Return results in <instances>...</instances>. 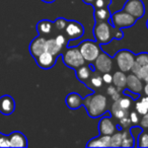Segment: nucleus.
<instances>
[{
  "instance_id": "obj_8",
  "label": "nucleus",
  "mask_w": 148,
  "mask_h": 148,
  "mask_svg": "<svg viewBox=\"0 0 148 148\" xmlns=\"http://www.w3.org/2000/svg\"><path fill=\"white\" fill-rule=\"evenodd\" d=\"M123 10L131 14L135 18H142L145 14V5L142 0H127Z\"/></svg>"
},
{
  "instance_id": "obj_26",
  "label": "nucleus",
  "mask_w": 148,
  "mask_h": 148,
  "mask_svg": "<svg viewBox=\"0 0 148 148\" xmlns=\"http://www.w3.org/2000/svg\"><path fill=\"white\" fill-rule=\"evenodd\" d=\"M122 140H123L122 130L117 129L115 133H113L111 135V143H110V147H121Z\"/></svg>"
},
{
  "instance_id": "obj_22",
  "label": "nucleus",
  "mask_w": 148,
  "mask_h": 148,
  "mask_svg": "<svg viewBox=\"0 0 148 148\" xmlns=\"http://www.w3.org/2000/svg\"><path fill=\"white\" fill-rule=\"evenodd\" d=\"M46 51L58 57L59 55H61L63 49L57 44V42L55 41V38H52V39L46 40Z\"/></svg>"
},
{
  "instance_id": "obj_27",
  "label": "nucleus",
  "mask_w": 148,
  "mask_h": 148,
  "mask_svg": "<svg viewBox=\"0 0 148 148\" xmlns=\"http://www.w3.org/2000/svg\"><path fill=\"white\" fill-rule=\"evenodd\" d=\"M137 143L136 147H142V148H148V133L147 132L142 131L137 137Z\"/></svg>"
},
{
  "instance_id": "obj_19",
  "label": "nucleus",
  "mask_w": 148,
  "mask_h": 148,
  "mask_svg": "<svg viewBox=\"0 0 148 148\" xmlns=\"http://www.w3.org/2000/svg\"><path fill=\"white\" fill-rule=\"evenodd\" d=\"M126 82H127V75L125 72L120 70L113 74V84L117 87L119 91H122L123 88H125Z\"/></svg>"
},
{
  "instance_id": "obj_36",
  "label": "nucleus",
  "mask_w": 148,
  "mask_h": 148,
  "mask_svg": "<svg viewBox=\"0 0 148 148\" xmlns=\"http://www.w3.org/2000/svg\"><path fill=\"white\" fill-rule=\"evenodd\" d=\"M0 147H10L8 135L1 134V136H0Z\"/></svg>"
},
{
  "instance_id": "obj_46",
  "label": "nucleus",
  "mask_w": 148,
  "mask_h": 148,
  "mask_svg": "<svg viewBox=\"0 0 148 148\" xmlns=\"http://www.w3.org/2000/svg\"><path fill=\"white\" fill-rule=\"evenodd\" d=\"M1 134H2V133H0V136H1Z\"/></svg>"
},
{
  "instance_id": "obj_28",
  "label": "nucleus",
  "mask_w": 148,
  "mask_h": 148,
  "mask_svg": "<svg viewBox=\"0 0 148 148\" xmlns=\"http://www.w3.org/2000/svg\"><path fill=\"white\" fill-rule=\"evenodd\" d=\"M125 95V97H121L119 99H117L118 103H119V106L123 110L129 111L132 106V101H133V99H132V97H129V95Z\"/></svg>"
},
{
  "instance_id": "obj_42",
  "label": "nucleus",
  "mask_w": 148,
  "mask_h": 148,
  "mask_svg": "<svg viewBox=\"0 0 148 148\" xmlns=\"http://www.w3.org/2000/svg\"><path fill=\"white\" fill-rule=\"evenodd\" d=\"M82 1L85 4H88V5H93V3L95 2V0H82Z\"/></svg>"
},
{
  "instance_id": "obj_4",
  "label": "nucleus",
  "mask_w": 148,
  "mask_h": 148,
  "mask_svg": "<svg viewBox=\"0 0 148 148\" xmlns=\"http://www.w3.org/2000/svg\"><path fill=\"white\" fill-rule=\"evenodd\" d=\"M78 49L82 57L84 58L85 62L87 63H93L99 53L103 51L101 45L97 41H92V40H85L81 42L78 46Z\"/></svg>"
},
{
  "instance_id": "obj_23",
  "label": "nucleus",
  "mask_w": 148,
  "mask_h": 148,
  "mask_svg": "<svg viewBox=\"0 0 148 148\" xmlns=\"http://www.w3.org/2000/svg\"><path fill=\"white\" fill-rule=\"evenodd\" d=\"M88 83H90V85L88 86V88L90 87L91 91H93V88H99L103 83V77H101V73L97 72V70H95V71L92 72V74H91L90 78H89Z\"/></svg>"
},
{
  "instance_id": "obj_13",
  "label": "nucleus",
  "mask_w": 148,
  "mask_h": 148,
  "mask_svg": "<svg viewBox=\"0 0 148 148\" xmlns=\"http://www.w3.org/2000/svg\"><path fill=\"white\" fill-rule=\"evenodd\" d=\"M15 110V101L9 95H4L0 97V113L4 116H9Z\"/></svg>"
},
{
  "instance_id": "obj_31",
  "label": "nucleus",
  "mask_w": 148,
  "mask_h": 148,
  "mask_svg": "<svg viewBox=\"0 0 148 148\" xmlns=\"http://www.w3.org/2000/svg\"><path fill=\"white\" fill-rule=\"evenodd\" d=\"M143 82L148 83V65H144L142 67H140V69L138 70L137 74H136Z\"/></svg>"
},
{
  "instance_id": "obj_38",
  "label": "nucleus",
  "mask_w": 148,
  "mask_h": 148,
  "mask_svg": "<svg viewBox=\"0 0 148 148\" xmlns=\"http://www.w3.org/2000/svg\"><path fill=\"white\" fill-rule=\"evenodd\" d=\"M140 127H142L143 129H148V113L144 114L142 116V118L140 119Z\"/></svg>"
},
{
  "instance_id": "obj_25",
  "label": "nucleus",
  "mask_w": 148,
  "mask_h": 148,
  "mask_svg": "<svg viewBox=\"0 0 148 148\" xmlns=\"http://www.w3.org/2000/svg\"><path fill=\"white\" fill-rule=\"evenodd\" d=\"M122 135H123V140H122L121 147H136L135 139L130 133V131L126 129L122 130Z\"/></svg>"
},
{
  "instance_id": "obj_33",
  "label": "nucleus",
  "mask_w": 148,
  "mask_h": 148,
  "mask_svg": "<svg viewBox=\"0 0 148 148\" xmlns=\"http://www.w3.org/2000/svg\"><path fill=\"white\" fill-rule=\"evenodd\" d=\"M55 41L57 42V44L62 48V49H65L66 47L68 46V39L67 37L65 36V34H59L55 37Z\"/></svg>"
},
{
  "instance_id": "obj_39",
  "label": "nucleus",
  "mask_w": 148,
  "mask_h": 148,
  "mask_svg": "<svg viewBox=\"0 0 148 148\" xmlns=\"http://www.w3.org/2000/svg\"><path fill=\"white\" fill-rule=\"evenodd\" d=\"M101 77H103V83H107V84H111V83H113V75H112L110 72H108V73H103V75H101Z\"/></svg>"
},
{
  "instance_id": "obj_2",
  "label": "nucleus",
  "mask_w": 148,
  "mask_h": 148,
  "mask_svg": "<svg viewBox=\"0 0 148 148\" xmlns=\"http://www.w3.org/2000/svg\"><path fill=\"white\" fill-rule=\"evenodd\" d=\"M83 106L86 109V112L90 118H99L108 113L109 108H108V99L106 95L101 93H95L87 95L84 97Z\"/></svg>"
},
{
  "instance_id": "obj_1",
  "label": "nucleus",
  "mask_w": 148,
  "mask_h": 148,
  "mask_svg": "<svg viewBox=\"0 0 148 148\" xmlns=\"http://www.w3.org/2000/svg\"><path fill=\"white\" fill-rule=\"evenodd\" d=\"M95 39L99 45L110 44L114 39L122 40L124 38V33L122 29L113 27L110 21H97L93 27Z\"/></svg>"
},
{
  "instance_id": "obj_14",
  "label": "nucleus",
  "mask_w": 148,
  "mask_h": 148,
  "mask_svg": "<svg viewBox=\"0 0 148 148\" xmlns=\"http://www.w3.org/2000/svg\"><path fill=\"white\" fill-rule=\"evenodd\" d=\"M128 90L132 91V92L139 93L143 89V81L136 75V74H129L127 75V82H126V87Z\"/></svg>"
},
{
  "instance_id": "obj_7",
  "label": "nucleus",
  "mask_w": 148,
  "mask_h": 148,
  "mask_svg": "<svg viewBox=\"0 0 148 148\" xmlns=\"http://www.w3.org/2000/svg\"><path fill=\"white\" fill-rule=\"evenodd\" d=\"M85 31L82 23L76 21H68V23L64 29V34L67 37L68 42H71L73 40H78L84 35ZM68 43V44H69Z\"/></svg>"
},
{
  "instance_id": "obj_6",
  "label": "nucleus",
  "mask_w": 148,
  "mask_h": 148,
  "mask_svg": "<svg viewBox=\"0 0 148 148\" xmlns=\"http://www.w3.org/2000/svg\"><path fill=\"white\" fill-rule=\"evenodd\" d=\"M114 59L119 69L126 73L131 71L132 66L135 62V54H133L128 49H122L118 53H116Z\"/></svg>"
},
{
  "instance_id": "obj_11",
  "label": "nucleus",
  "mask_w": 148,
  "mask_h": 148,
  "mask_svg": "<svg viewBox=\"0 0 148 148\" xmlns=\"http://www.w3.org/2000/svg\"><path fill=\"white\" fill-rule=\"evenodd\" d=\"M36 63L40 68L44 70L51 69L55 66L56 62H57V57L54 55H52L51 53L45 51L44 53H42L39 57L36 58Z\"/></svg>"
},
{
  "instance_id": "obj_21",
  "label": "nucleus",
  "mask_w": 148,
  "mask_h": 148,
  "mask_svg": "<svg viewBox=\"0 0 148 148\" xmlns=\"http://www.w3.org/2000/svg\"><path fill=\"white\" fill-rule=\"evenodd\" d=\"M135 110L140 116H143L144 114L148 113V97L147 95H144L143 97L139 95V97L136 99Z\"/></svg>"
},
{
  "instance_id": "obj_29",
  "label": "nucleus",
  "mask_w": 148,
  "mask_h": 148,
  "mask_svg": "<svg viewBox=\"0 0 148 148\" xmlns=\"http://www.w3.org/2000/svg\"><path fill=\"white\" fill-rule=\"evenodd\" d=\"M54 23V29H56L57 31L64 32L66 25L68 23V19L64 18V17H58L55 21H53Z\"/></svg>"
},
{
  "instance_id": "obj_20",
  "label": "nucleus",
  "mask_w": 148,
  "mask_h": 148,
  "mask_svg": "<svg viewBox=\"0 0 148 148\" xmlns=\"http://www.w3.org/2000/svg\"><path fill=\"white\" fill-rule=\"evenodd\" d=\"M111 10L110 7H101V8H97L93 11V17H95V23L97 21H109L111 18Z\"/></svg>"
},
{
  "instance_id": "obj_37",
  "label": "nucleus",
  "mask_w": 148,
  "mask_h": 148,
  "mask_svg": "<svg viewBox=\"0 0 148 148\" xmlns=\"http://www.w3.org/2000/svg\"><path fill=\"white\" fill-rule=\"evenodd\" d=\"M129 118H130V120H131V122H132V124H133V125H137V124H139L140 115L136 111L131 112V113L129 114Z\"/></svg>"
},
{
  "instance_id": "obj_45",
  "label": "nucleus",
  "mask_w": 148,
  "mask_h": 148,
  "mask_svg": "<svg viewBox=\"0 0 148 148\" xmlns=\"http://www.w3.org/2000/svg\"><path fill=\"white\" fill-rule=\"evenodd\" d=\"M146 27H147V29H148V19H147V21H146Z\"/></svg>"
},
{
  "instance_id": "obj_35",
  "label": "nucleus",
  "mask_w": 148,
  "mask_h": 148,
  "mask_svg": "<svg viewBox=\"0 0 148 148\" xmlns=\"http://www.w3.org/2000/svg\"><path fill=\"white\" fill-rule=\"evenodd\" d=\"M143 131V128L140 127V126H133V127L130 128V133L132 134V136L134 137L135 141L137 140V137L141 132Z\"/></svg>"
},
{
  "instance_id": "obj_12",
  "label": "nucleus",
  "mask_w": 148,
  "mask_h": 148,
  "mask_svg": "<svg viewBox=\"0 0 148 148\" xmlns=\"http://www.w3.org/2000/svg\"><path fill=\"white\" fill-rule=\"evenodd\" d=\"M97 128L101 135H112L117 130V125L111 119V116H105L99 120Z\"/></svg>"
},
{
  "instance_id": "obj_41",
  "label": "nucleus",
  "mask_w": 148,
  "mask_h": 148,
  "mask_svg": "<svg viewBox=\"0 0 148 148\" xmlns=\"http://www.w3.org/2000/svg\"><path fill=\"white\" fill-rule=\"evenodd\" d=\"M121 95H122V91L117 90L113 95H111V97H112V99H113L114 101H117V99H119L120 97H121Z\"/></svg>"
},
{
  "instance_id": "obj_10",
  "label": "nucleus",
  "mask_w": 148,
  "mask_h": 148,
  "mask_svg": "<svg viewBox=\"0 0 148 148\" xmlns=\"http://www.w3.org/2000/svg\"><path fill=\"white\" fill-rule=\"evenodd\" d=\"M46 38L44 36H38L31 42L29 47V51L34 59L39 57L42 53L46 51Z\"/></svg>"
},
{
  "instance_id": "obj_40",
  "label": "nucleus",
  "mask_w": 148,
  "mask_h": 148,
  "mask_svg": "<svg viewBox=\"0 0 148 148\" xmlns=\"http://www.w3.org/2000/svg\"><path fill=\"white\" fill-rule=\"evenodd\" d=\"M118 90V88L115 86V85H112V83L111 84H109V87H108V89H107V92H108V95H113L114 93L116 92V91Z\"/></svg>"
},
{
  "instance_id": "obj_5",
  "label": "nucleus",
  "mask_w": 148,
  "mask_h": 148,
  "mask_svg": "<svg viewBox=\"0 0 148 148\" xmlns=\"http://www.w3.org/2000/svg\"><path fill=\"white\" fill-rule=\"evenodd\" d=\"M137 21V18H135L131 14H129L128 12H126V11H124L122 9L120 11L112 13L111 18H110L109 21L113 25V27L123 29L133 27Z\"/></svg>"
},
{
  "instance_id": "obj_30",
  "label": "nucleus",
  "mask_w": 148,
  "mask_h": 148,
  "mask_svg": "<svg viewBox=\"0 0 148 148\" xmlns=\"http://www.w3.org/2000/svg\"><path fill=\"white\" fill-rule=\"evenodd\" d=\"M135 62L140 66L148 65V53H139L137 55H135Z\"/></svg>"
},
{
  "instance_id": "obj_32",
  "label": "nucleus",
  "mask_w": 148,
  "mask_h": 148,
  "mask_svg": "<svg viewBox=\"0 0 148 148\" xmlns=\"http://www.w3.org/2000/svg\"><path fill=\"white\" fill-rule=\"evenodd\" d=\"M86 146L87 147H105L101 135H99L97 137H95L89 140V141L87 142Z\"/></svg>"
},
{
  "instance_id": "obj_24",
  "label": "nucleus",
  "mask_w": 148,
  "mask_h": 148,
  "mask_svg": "<svg viewBox=\"0 0 148 148\" xmlns=\"http://www.w3.org/2000/svg\"><path fill=\"white\" fill-rule=\"evenodd\" d=\"M111 115L114 116L116 119L120 120L122 118L126 117V116H129V112L122 109L119 106V103H118V101H114V103L111 109Z\"/></svg>"
},
{
  "instance_id": "obj_44",
  "label": "nucleus",
  "mask_w": 148,
  "mask_h": 148,
  "mask_svg": "<svg viewBox=\"0 0 148 148\" xmlns=\"http://www.w3.org/2000/svg\"><path fill=\"white\" fill-rule=\"evenodd\" d=\"M41 1H43V2H45V3H54L56 0H41Z\"/></svg>"
},
{
  "instance_id": "obj_9",
  "label": "nucleus",
  "mask_w": 148,
  "mask_h": 148,
  "mask_svg": "<svg viewBox=\"0 0 148 148\" xmlns=\"http://www.w3.org/2000/svg\"><path fill=\"white\" fill-rule=\"evenodd\" d=\"M93 65L95 70L101 74L111 72L113 69V58L101 51L97 59L93 61Z\"/></svg>"
},
{
  "instance_id": "obj_16",
  "label": "nucleus",
  "mask_w": 148,
  "mask_h": 148,
  "mask_svg": "<svg viewBox=\"0 0 148 148\" xmlns=\"http://www.w3.org/2000/svg\"><path fill=\"white\" fill-rule=\"evenodd\" d=\"M83 99L80 95L77 92H70L65 97V103L70 110H77L83 106Z\"/></svg>"
},
{
  "instance_id": "obj_34",
  "label": "nucleus",
  "mask_w": 148,
  "mask_h": 148,
  "mask_svg": "<svg viewBox=\"0 0 148 148\" xmlns=\"http://www.w3.org/2000/svg\"><path fill=\"white\" fill-rule=\"evenodd\" d=\"M113 0H95V2L93 3V8H101V7H110L112 4Z\"/></svg>"
},
{
  "instance_id": "obj_3",
  "label": "nucleus",
  "mask_w": 148,
  "mask_h": 148,
  "mask_svg": "<svg viewBox=\"0 0 148 148\" xmlns=\"http://www.w3.org/2000/svg\"><path fill=\"white\" fill-rule=\"evenodd\" d=\"M62 59L67 67L73 70H76L85 64V60L81 55L78 47H66L62 54Z\"/></svg>"
},
{
  "instance_id": "obj_17",
  "label": "nucleus",
  "mask_w": 148,
  "mask_h": 148,
  "mask_svg": "<svg viewBox=\"0 0 148 148\" xmlns=\"http://www.w3.org/2000/svg\"><path fill=\"white\" fill-rule=\"evenodd\" d=\"M10 147H27V139L21 132L14 131L8 135Z\"/></svg>"
},
{
  "instance_id": "obj_43",
  "label": "nucleus",
  "mask_w": 148,
  "mask_h": 148,
  "mask_svg": "<svg viewBox=\"0 0 148 148\" xmlns=\"http://www.w3.org/2000/svg\"><path fill=\"white\" fill-rule=\"evenodd\" d=\"M143 90H144V95H146L148 97V83H145V85L143 86Z\"/></svg>"
},
{
  "instance_id": "obj_15",
  "label": "nucleus",
  "mask_w": 148,
  "mask_h": 148,
  "mask_svg": "<svg viewBox=\"0 0 148 148\" xmlns=\"http://www.w3.org/2000/svg\"><path fill=\"white\" fill-rule=\"evenodd\" d=\"M74 71H75V76H76V78L88 88V80L93 72L92 70H91L90 66L85 65L84 64V65L80 66V67L77 68V69L74 70Z\"/></svg>"
},
{
  "instance_id": "obj_18",
  "label": "nucleus",
  "mask_w": 148,
  "mask_h": 148,
  "mask_svg": "<svg viewBox=\"0 0 148 148\" xmlns=\"http://www.w3.org/2000/svg\"><path fill=\"white\" fill-rule=\"evenodd\" d=\"M54 23L49 19H42L37 23V32L40 36H49L53 33Z\"/></svg>"
}]
</instances>
